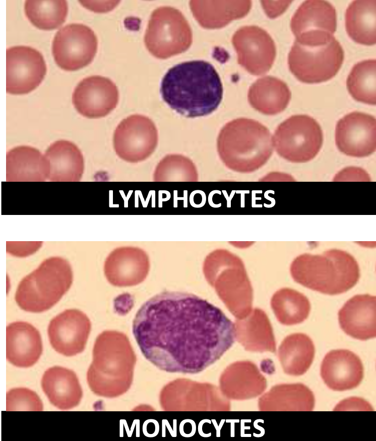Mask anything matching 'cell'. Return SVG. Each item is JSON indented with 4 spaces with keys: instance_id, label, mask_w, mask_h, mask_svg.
<instances>
[{
    "instance_id": "obj_28",
    "label": "cell",
    "mask_w": 376,
    "mask_h": 441,
    "mask_svg": "<svg viewBox=\"0 0 376 441\" xmlns=\"http://www.w3.org/2000/svg\"><path fill=\"white\" fill-rule=\"evenodd\" d=\"M271 306L278 321L286 325L302 323L307 318L310 310L306 296L288 288H282L274 295Z\"/></svg>"
},
{
    "instance_id": "obj_23",
    "label": "cell",
    "mask_w": 376,
    "mask_h": 441,
    "mask_svg": "<svg viewBox=\"0 0 376 441\" xmlns=\"http://www.w3.org/2000/svg\"><path fill=\"white\" fill-rule=\"evenodd\" d=\"M44 156L49 164L48 179L53 182H78L84 171V159L79 148L65 140L52 143Z\"/></svg>"
},
{
    "instance_id": "obj_24",
    "label": "cell",
    "mask_w": 376,
    "mask_h": 441,
    "mask_svg": "<svg viewBox=\"0 0 376 441\" xmlns=\"http://www.w3.org/2000/svg\"><path fill=\"white\" fill-rule=\"evenodd\" d=\"M287 85L274 77H265L255 83L248 94L250 104L260 112L275 115L283 111L291 99Z\"/></svg>"
},
{
    "instance_id": "obj_29",
    "label": "cell",
    "mask_w": 376,
    "mask_h": 441,
    "mask_svg": "<svg viewBox=\"0 0 376 441\" xmlns=\"http://www.w3.org/2000/svg\"><path fill=\"white\" fill-rule=\"evenodd\" d=\"M24 10L33 25L40 29L49 30L64 23L68 14V4L65 0H27Z\"/></svg>"
},
{
    "instance_id": "obj_16",
    "label": "cell",
    "mask_w": 376,
    "mask_h": 441,
    "mask_svg": "<svg viewBox=\"0 0 376 441\" xmlns=\"http://www.w3.org/2000/svg\"><path fill=\"white\" fill-rule=\"evenodd\" d=\"M87 315L77 309H68L54 317L48 327L50 343L57 352L67 356L82 352L90 332Z\"/></svg>"
},
{
    "instance_id": "obj_15",
    "label": "cell",
    "mask_w": 376,
    "mask_h": 441,
    "mask_svg": "<svg viewBox=\"0 0 376 441\" xmlns=\"http://www.w3.org/2000/svg\"><path fill=\"white\" fill-rule=\"evenodd\" d=\"M118 99L115 84L109 79L100 76L82 80L72 95V103L77 111L89 118L106 116L116 107Z\"/></svg>"
},
{
    "instance_id": "obj_13",
    "label": "cell",
    "mask_w": 376,
    "mask_h": 441,
    "mask_svg": "<svg viewBox=\"0 0 376 441\" xmlns=\"http://www.w3.org/2000/svg\"><path fill=\"white\" fill-rule=\"evenodd\" d=\"M7 92L27 94L37 88L43 80L46 66L42 55L25 46L7 49Z\"/></svg>"
},
{
    "instance_id": "obj_32",
    "label": "cell",
    "mask_w": 376,
    "mask_h": 441,
    "mask_svg": "<svg viewBox=\"0 0 376 441\" xmlns=\"http://www.w3.org/2000/svg\"><path fill=\"white\" fill-rule=\"evenodd\" d=\"M7 411L43 410V404L34 391L24 388L9 391L6 396Z\"/></svg>"
},
{
    "instance_id": "obj_27",
    "label": "cell",
    "mask_w": 376,
    "mask_h": 441,
    "mask_svg": "<svg viewBox=\"0 0 376 441\" xmlns=\"http://www.w3.org/2000/svg\"><path fill=\"white\" fill-rule=\"evenodd\" d=\"M265 405L270 409L310 411L314 409L313 393L306 386L297 383L275 388L265 398Z\"/></svg>"
},
{
    "instance_id": "obj_2",
    "label": "cell",
    "mask_w": 376,
    "mask_h": 441,
    "mask_svg": "<svg viewBox=\"0 0 376 441\" xmlns=\"http://www.w3.org/2000/svg\"><path fill=\"white\" fill-rule=\"evenodd\" d=\"M160 93L171 109L194 118L207 115L217 108L223 97V86L211 63L192 60L178 63L167 71Z\"/></svg>"
},
{
    "instance_id": "obj_17",
    "label": "cell",
    "mask_w": 376,
    "mask_h": 441,
    "mask_svg": "<svg viewBox=\"0 0 376 441\" xmlns=\"http://www.w3.org/2000/svg\"><path fill=\"white\" fill-rule=\"evenodd\" d=\"M149 270V258L143 250L133 247L115 249L106 258L104 271L108 281L116 286L142 281Z\"/></svg>"
},
{
    "instance_id": "obj_10",
    "label": "cell",
    "mask_w": 376,
    "mask_h": 441,
    "mask_svg": "<svg viewBox=\"0 0 376 441\" xmlns=\"http://www.w3.org/2000/svg\"><path fill=\"white\" fill-rule=\"evenodd\" d=\"M295 41L305 45H317L331 41L337 28L334 6L321 0H307L298 8L290 22Z\"/></svg>"
},
{
    "instance_id": "obj_18",
    "label": "cell",
    "mask_w": 376,
    "mask_h": 441,
    "mask_svg": "<svg viewBox=\"0 0 376 441\" xmlns=\"http://www.w3.org/2000/svg\"><path fill=\"white\" fill-rule=\"evenodd\" d=\"M321 375L331 389L343 391L357 387L363 377V367L359 357L346 349L333 350L324 358Z\"/></svg>"
},
{
    "instance_id": "obj_1",
    "label": "cell",
    "mask_w": 376,
    "mask_h": 441,
    "mask_svg": "<svg viewBox=\"0 0 376 441\" xmlns=\"http://www.w3.org/2000/svg\"><path fill=\"white\" fill-rule=\"evenodd\" d=\"M133 333L145 357L169 372L197 373L215 362L235 338L233 323L193 293L166 291L145 302Z\"/></svg>"
},
{
    "instance_id": "obj_11",
    "label": "cell",
    "mask_w": 376,
    "mask_h": 441,
    "mask_svg": "<svg viewBox=\"0 0 376 441\" xmlns=\"http://www.w3.org/2000/svg\"><path fill=\"white\" fill-rule=\"evenodd\" d=\"M97 45L96 36L91 28L82 24H70L56 33L52 42V54L61 68L76 70L92 61Z\"/></svg>"
},
{
    "instance_id": "obj_5",
    "label": "cell",
    "mask_w": 376,
    "mask_h": 441,
    "mask_svg": "<svg viewBox=\"0 0 376 441\" xmlns=\"http://www.w3.org/2000/svg\"><path fill=\"white\" fill-rule=\"evenodd\" d=\"M73 277L67 260L59 257L47 258L20 281L15 294L16 302L27 312L48 310L69 290Z\"/></svg>"
},
{
    "instance_id": "obj_22",
    "label": "cell",
    "mask_w": 376,
    "mask_h": 441,
    "mask_svg": "<svg viewBox=\"0 0 376 441\" xmlns=\"http://www.w3.org/2000/svg\"><path fill=\"white\" fill-rule=\"evenodd\" d=\"M41 386L51 404L61 410L76 407L82 397L76 375L63 367L55 366L47 370L42 377Z\"/></svg>"
},
{
    "instance_id": "obj_9",
    "label": "cell",
    "mask_w": 376,
    "mask_h": 441,
    "mask_svg": "<svg viewBox=\"0 0 376 441\" xmlns=\"http://www.w3.org/2000/svg\"><path fill=\"white\" fill-rule=\"evenodd\" d=\"M121 337L117 332L106 331L96 340L93 362L87 377L90 388L96 394L111 397L119 393L117 372L122 352Z\"/></svg>"
},
{
    "instance_id": "obj_7",
    "label": "cell",
    "mask_w": 376,
    "mask_h": 441,
    "mask_svg": "<svg viewBox=\"0 0 376 441\" xmlns=\"http://www.w3.org/2000/svg\"><path fill=\"white\" fill-rule=\"evenodd\" d=\"M344 59V51L334 37L329 42L305 45L295 40L288 55L291 72L300 82L320 83L334 77Z\"/></svg>"
},
{
    "instance_id": "obj_30",
    "label": "cell",
    "mask_w": 376,
    "mask_h": 441,
    "mask_svg": "<svg viewBox=\"0 0 376 441\" xmlns=\"http://www.w3.org/2000/svg\"><path fill=\"white\" fill-rule=\"evenodd\" d=\"M376 60L360 61L352 67L346 81L348 91L356 101L375 105Z\"/></svg>"
},
{
    "instance_id": "obj_21",
    "label": "cell",
    "mask_w": 376,
    "mask_h": 441,
    "mask_svg": "<svg viewBox=\"0 0 376 441\" xmlns=\"http://www.w3.org/2000/svg\"><path fill=\"white\" fill-rule=\"evenodd\" d=\"M49 174L48 161L35 148L19 146L7 154L8 182H42L48 179Z\"/></svg>"
},
{
    "instance_id": "obj_8",
    "label": "cell",
    "mask_w": 376,
    "mask_h": 441,
    "mask_svg": "<svg viewBox=\"0 0 376 441\" xmlns=\"http://www.w3.org/2000/svg\"><path fill=\"white\" fill-rule=\"evenodd\" d=\"M323 141L320 125L305 115L290 117L278 125L272 136L278 155L293 163L312 160L320 151Z\"/></svg>"
},
{
    "instance_id": "obj_33",
    "label": "cell",
    "mask_w": 376,
    "mask_h": 441,
    "mask_svg": "<svg viewBox=\"0 0 376 441\" xmlns=\"http://www.w3.org/2000/svg\"><path fill=\"white\" fill-rule=\"evenodd\" d=\"M349 411V410H372L370 405L365 401L359 398H350L345 400L341 402L334 410L337 411Z\"/></svg>"
},
{
    "instance_id": "obj_25",
    "label": "cell",
    "mask_w": 376,
    "mask_h": 441,
    "mask_svg": "<svg viewBox=\"0 0 376 441\" xmlns=\"http://www.w3.org/2000/svg\"><path fill=\"white\" fill-rule=\"evenodd\" d=\"M375 0H355L347 8L346 29L355 42L366 45L375 43Z\"/></svg>"
},
{
    "instance_id": "obj_12",
    "label": "cell",
    "mask_w": 376,
    "mask_h": 441,
    "mask_svg": "<svg viewBox=\"0 0 376 441\" xmlns=\"http://www.w3.org/2000/svg\"><path fill=\"white\" fill-rule=\"evenodd\" d=\"M158 132L148 117L135 114L123 119L113 135V146L123 160L137 163L146 160L154 152L158 143Z\"/></svg>"
},
{
    "instance_id": "obj_26",
    "label": "cell",
    "mask_w": 376,
    "mask_h": 441,
    "mask_svg": "<svg viewBox=\"0 0 376 441\" xmlns=\"http://www.w3.org/2000/svg\"><path fill=\"white\" fill-rule=\"evenodd\" d=\"M315 349L311 339L306 334L288 336L279 348V357L284 371L292 376L304 374L311 365Z\"/></svg>"
},
{
    "instance_id": "obj_6",
    "label": "cell",
    "mask_w": 376,
    "mask_h": 441,
    "mask_svg": "<svg viewBox=\"0 0 376 441\" xmlns=\"http://www.w3.org/2000/svg\"><path fill=\"white\" fill-rule=\"evenodd\" d=\"M144 42L153 56L165 59L189 48L192 42V30L179 10L161 7L155 9L151 15Z\"/></svg>"
},
{
    "instance_id": "obj_20",
    "label": "cell",
    "mask_w": 376,
    "mask_h": 441,
    "mask_svg": "<svg viewBox=\"0 0 376 441\" xmlns=\"http://www.w3.org/2000/svg\"><path fill=\"white\" fill-rule=\"evenodd\" d=\"M6 356L14 365L28 368L35 364L42 352L39 331L22 321L11 323L6 328Z\"/></svg>"
},
{
    "instance_id": "obj_14",
    "label": "cell",
    "mask_w": 376,
    "mask_h": 441,
    "mask_svg": "<svg viewBox=\"0 0 376 441\" xmlns=\"http://www.w3.org/2000/svg\"><path fill=\"white\" fill-rule=\"evenodd\" d=\"M335 142L339 151L347 156H369L376 149L375 118L360 112L346 115L337 123Z\"/></svg>"
},
{
    "instance_id": "obj_3",
    "label": "cell",
    "mask_w": 376,
    "mask_h": 441,
    "mask_svg": "<svg viewBox=\"0 0 376 441\" xmlns=\"http://www.w3.org/2000/svg\"><path fill=\"white\" fill-rule=\"evenodd\" d=\"M217 150L224 164L236 172L249 173L264 165L273 150L269 129L259 122L239 118L226 123L217 139Z\"/></svg>"
},
{
    "instance_id": "obj_31",
    "label": "cell",
    "mask_w": 376,
    "mask_h": 441,
    "mask_svg": "<svg viewBox=\"0 0 376 441\" xmlns=\"http://www.w3.org/2000/svg\"><path fill=\"white\" fill-rule=\"evenodd\" d=\"M198 174L193 163L179 155L164 157L157 166L154 174L156 182L197 181Z\"/></svg>"
},
{
    "instance_id": "obj_19",
    "label": "cell",
    "mask_w": 376,
    "mask_h": 441,
    "mask_svg": "<svg viewBox=\"0 0 376 441\" xmlns=\"http://www.w3.org/2000/svg\"><path fill=\"white\" fill-rule=\"evenodd\" d=\"M375 296L356 295L344 305L338 312L341 329L350 336L366 340L376 336Z\"/></svg>"
},
{
    "instance_id": "obj_4",
    "label": "cell",
    "mask_w": 376,
    "mask_h": 441,
    "mask_svg": "<svg viewBox=\"0 0 376 441\" xmlns=\"http://www.w3.org/2000/svg\"><path fill=\"white\" fill-rule=\"evenodd\" d=\"M290 271L296 282L329 295L348 291L359 278V268L353 257L337 250L329 251L322 255L298 256L293 262Z\"/></svg>"
}]
</instances>
